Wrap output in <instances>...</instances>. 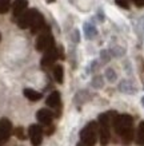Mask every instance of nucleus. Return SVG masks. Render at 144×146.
<instances>
[{"mask_svg": "<svg viewBox=\"0 0 144 146\" xmlns=\"http://www.w3.org/2000/svg\"><path fill=\"white\" fill-rule=\"evenodd\" d=\"M78 146H87V145H84V143H83V145H82V143H79Z\"/></svg>", "mask_w": 144, "mask_h": 146, "instance_id": "nucleus-25", "label": "nucleus"}, {"mask_svg": "<svg viewBox=\"0 0 144 146\" xmlns=\"http://www.w3.org/2000/svg\"><path fill=\"white\" fill-rule=\"evenodd\" d=\"M0 39H1V36H0Z\"/></svg>", "mask_w": 144, "mask_h": 146, "instance_id": "nucleus-27", "label": "nucleus"}, {"mask_svg": "<svg viewBox=\"0 0 144 146\" xmlns=\"http://www.w3.org/2000/svg\"><path fill=\"white\" fill-rule=\"evenodd\" d=\"M116 4L120 5L122 8H126V9L130 8V3H128V0H116Z\"/></svg>", "mask_w": 144, "mask_h": 146, "instance_id": "nucleus-22", "label": "nucleus"}, {"mask_svg": "<svg viewBox=\"0 0 144 146\" xmlns=\"http://www.w3.org/2000/svg\"><path fill=\"white\" fill-rule=\"evenodd\" d=\"M97 135H99V126L96 122H89L85 127L80 131V139L84 145L93 146L97 141Z\"/></svg>", "mask_w": 144, "mask_h": 146, "instance_id": "nucleus-2", "label": "nucleus"}, {"mask_svg": "<svg viewBox=\"0 0 144 146\" xmlns=\"http://www.w3.org/2000/svg\"><path fill=\"white\" fill-rule=\"evenodd\" d=\"M92 84L95 86V87H97V89H100V87H103V78L101 76H95L93 78V80H92Z\"/></svg>", "mask_w": 144, "mask_h": 146, "instance_id": "nucleus-20", "label": "nucleus"}, {"mask_svg": "<svg viewBox=\"0 0 144 146\" xmlns=\"http://www.w3.org/2000/svg\"><path fill=\"white\" fill-rule=\"evenodd\" d=\"M47 105L52 109L60 107V94H59V91H53V93L49 94V97L47 98Z\"/></svg>", "mask_w": 144, "mask_h": 146, "instance_id": "nucleus-12", "label": "nucleus"}, {"mask_svg": "<svg viewBox=\"0 0 144 146\" xmlns=\"http://www.w3.org/2000/svg\"><path fill=\"white\" fill-rule=\"evenodd\" d=\"M105 76H107V79L109 82H114L116 79V72L114 71V68H108V70L105 71Z\"/></svg>", "mask_w": 144, "mask_h": 146, "instance_id": "nucleus-19", "label": "nucleus"}, {"mask_svg": "<svg viewBox=\"0 0 144 146\" xmlns=\"http://www.w3.org/2000/svg\"><path fill=\"white\" fill-rule=\"evenodd\" d=\"M101 59H104V62H108L109 60V56L107 51H101Z\"/></svg>", "mask_w": 144, "mask_h": 146, "instance_id": "nucleus-23", "label": "nucleus"}, {"mask_svg": "<svg viewBox=\"0 0 144 146\" xmlns=\"http://www.w3.org/2000/svg\"><path fill=\"white\" fill-rule=\"evenodd\" d=\"M15 135L19 138V139H26V134H24V130H23V127H18L15 129Z\"/></svg>", "mask_w": 144, "mask_h": 146, "instance_id": "nucleus-21", "label": "nucleus"}, {"mask_svg": "<svg viewBox=\"0 0 144 146\" xmlns=\"http://www.w3.org/2000/svg\"><path fill=\"white\" fill-rule=\"evenodd\" d=\"M136 143L139 146H144V121L139 123V127L136 131Z\"/></svg>", "mask_w": 144, "mask_h": 146, "instance_id": "nucleus-17", "label": "nucleus"}, {"mask_svg": "<svg viewBox=\"0 0 144 146\" xmlns=\"http://www.w3.org/2000/svg\"><path fill=\"white\" fill-rule=\"evenodd\" d=\"M11 7V0H0V13H5Z\"/></svg>", "mask_w": 144, "mask_h": 146, "instance_id": "nucleus-18", "label": "nucleus"}, {"mask_svg": "<svg viewBox=\"0 0 144 146\" xmlns=\"http://www.w3.org/2000/svg\"><path fill=\"white\" fill-rule=\"evenodd\" d=\"M141 102H143V106H144V98H143V99H141Z\"/></svg>", "mask_w": 144, "mask_h": 146, "instance_id": "nucleus-26", "label": "nucleus"}, {"mask_svg": "<svg viewBox=\"0 0 144 146\" xmlns=\"http://www.w3.org/2000/svg\"><path fill=\"white\" fill-rule=\"evenodd\" d=\"M28 7V1L27 0H15L12 4V13L15 18H19L24 11H27Z\"/></svg>", "mask_w": 144, "mask_h": 146, "instance_id": "nucleus-10", "label": "nucleus"}, {"mask_svg": "<svg viewBox=\"0 0 144 146\" xmlns=\"http://www.w3.org/2000/svg\"><path fill=\"white\" fill-rule=\"evenodd\" d=\"M12 134V123L7 118L0 119V143H3L11 137Z\"/></svg>", "mask_w": 144, "mask_h": 146, "instance_id": "nucleus-4", "label": "nucleus"}, {"mask_svg": "<svg viewBox=\"0 0 144 146\" xmlns=\"http://www.w3.org/2000/svg\"><path fill=\"white\" fill-rule=\"evenodd\" d=\"M114 127L116 130V133L122 137V141L124 145H128L133 139V119H132L131 115H116V118L114 121Z\"/></svg>", "mask_w": 144, "mask_h": 146, "instance_id": "nucleus-1", "label": "nucleus"}, {"mask_svg": "<svg viewBox=\"0 0 144 146\" xmlns=\"http://www.w3.org/2000/svg\"><path fill=\"white\" fill-rule=\"evenodd\" d=\"M84 34L87 36V39H92V38H95L97 35V30H96V27L91 23H85L84 24Z\"/></svg>", "mask_w": 144, "mask_h": 146, "instance_id": "nucleus-13", "label": "nucleus"}, {"mask_svg": "<svg viewBox=\"0 0 144 146\" xmlns=\"http://www.w3.org/2000/svg\"><path fill=\"white\" fill-rule=\"evenodd\" d=\"M59 58V51L57 48H55V46L48 48L47 51H44L43 59H41V66L43 67H49L52 66L53 63L56 62V59Z\"/></svg>", "mask_w": 144, "mask_h": 146, "instance_id": "nucleus-5", "label": "nucleus"}, {"mask_svg": "<svg viewBox=\"0 0 144 146\" xmlns=\"http://www.w3.org/2000/svg\"><path fill=\"white\" fill-rule=\"evenodd\" d=\"M24 97L28 98L30 101L32 102H35V101H39L40 98H41V94L37 93V91H35V90H32V89H24Z\"/></svg>", "mask_w": 144, "mask_h": 146, "instance_id": "nucleus-16", "label": "nucleus"}, {"mask_svg": "<svg viewBox=\"0 0 144 146\" xmlns=\"http://www.w3.org/2000/svg\"><path fill=\"white\" fill-rule=\"evenodd\" d=\"M119 89H120V91H123V93H128V94H132L136 91V89L133 87V84H132L130 80H123V82H120Z\"/></svg>", "mask_w": 144, "mask_h": 146, "instance_id": "nucleus-14", "label": "nucleus"}, {"mask_svg": "<svg viewBox=\"0 0 144 146\" xmlns=\"http://www.w3.org/2000/svg\"><path fill=\"white\" fill-rule=\"evenodd\" d=\"M133 3H135V5H137V7H144V0H132Z\"/></svg>", "mask_w": 144, "mask_h": 146, "instance_id": "nucleus-24", "label": "nucleus"}, {"mask_svg": "<svg viewBox=\"0 0 144 146\" xmlns=\"http://www.w3.org/2000/svg\"><path fill=\"white\" fill-rule=\"evenodd\" d=\"M44 27H45V22H44L43 15L39 11H36L35 16L32 19V23H31V27H30L31 31H32V34H37L39 31L44 30Z\"/></svg>", "mask_w": 144, "mask_h": 146, "instance_id": "nucleus-8", "label": "nucleus"}, {"mask_svg": "<svg viewBox=\"0 0 144 146\" xmlns=\"http://www.w3.org/2000/svg\"><path fill=\"white\" fill-rule=\"evenodd\" d=\"M55 46V40L51 34V31L45 28L36 39V50L37 51H47L48 48H51Z\"/></svg>", "mask_w": 144, "mask_h": 146, "instance_id": "nucleus-3", "label": "nucleus"}, {"mask_svg": "<svg viewBox=\"0 0 144 146\" xmlns=\"http://www.w3.org/2000/svg\"><path fill=\"white\" fill-rule=\"evenodd\" d=\"M99 134H100L101 145H107V143L109 142V139H111V126H107V125H100Z\"/></svg>", "mask_w": 144, "mask_h": 146, "instance_id": "nucleus-11", "label": "nucleus"}, {"mask_svg": "<svg viewBox=\"0 0 144 146\" xmlns=\"http://www.w3.org/2000/svg\"><path fill=\"white\" fill-rule=\"evenodd\" d=\"M36 118H37V121H39L40 123L51 125L52 123V119H53V114L49 110H47V109H41V110L37 111Z\"/></svg>", "mask_w": 144, "mask_h": 146, "instance_id": "nucleus-9", "label": "nucleus"}, {"mask_svg": "<svg viewBox=\"0 0 144 146\" xmlns=\"http://www.w3.org/2000/svg\"><path fill=\"white\" fill-rule=\"evenodd\" d=\"M53 76H55V80H56L57 83H63V80H64V68H63V66H60V64L55 66V68H53Z\"/></svg>", "mask_w": 144, "mask_h": 146, "instance_id": "nucleus-15", "label": "nucleus"}, {"mask_svg": "<svg viewBox=\"0 0 144 146\" xmlns=\"http://www.w3.org/2000/svg\"><path fill=\"white\" fill-rule=\"evenodd\" d=\"M36 9H28V11H24V12L18 18V24L20 28L26 30V28H30L31 23H32V19L35 16Z\"/></svg>", "mask_w": 144, "mask_h": 146, "instance_id": "nucleus-7", "label": "nucleus"}, {"mask_svg": "<svg viewBox=\"0 0 144 146\" xmlns=\"http://www.w3.org/2000/svg\"><path fill=\"white\" fill-rule=\"evenodd\" d=\"M28 134H30L32 145L34 146H40V143H41V141H43V129L40 127L39 125H32V126H30Z\"/></svg>", "mask_w": 144, "mask_h": 146, "instance_id": "nucleus-6", "label": "nucleus"}]
</instances>
